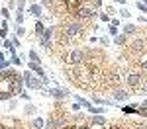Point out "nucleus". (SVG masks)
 Returning <instances> with one entry per match:
<instances>
[{"mask_svg":"<svg viewBox=\"0 0 147 129\" xmlns=\"http://www.w3.org/2000/svg\"><path fill=\"white\" fill-rule=\"evenodd\" d=\"M143 80H145V72H141V70H129V72H125V76H124L127 90H139Z\"/></svg>","mask_w":147,"mask_h":129,"instance_id":"nucleus-1","label":"nucleus"},{"mask_svg":"<svg viewBox=\"0 0 147 129\" xmlns=\"http://www.w3.org/2000/svg\"><path fill=\"white\" fill-rule=\"evenodd\" d=\"M84 63V49H71V53H69V65L71 67H79Z\"/></svg>","mask_w":147,"mask_h":129,"instance_id":"nucleus-2","label":"nucleus"},{"mask_svg":"<svg viewBox=\"0 0 147 129\" xmlns=\"http://www.w3.org/2000/svg\"><path fill=\"white\" fill-rule=\"evenodd\" d=\"M47 92H49V96H51L53 100H57V102H63L67 96H71V92H69L67 88H57V86H51Z\"/></svg>","mask_w":147,"mask_h":129,"instance_id":"nucleus-3","label":"nucleus"},{"mask_svg":"<svg viewBox=\"0 0 147 129\" xmlns=\"http://www.w3.org/2000/svg\"><path fill=\"white\" fill-rule=\"evenodd\" d=\"M129 96H131L129 90H127V88H122V86H118V88L112 90V100L114 102H127Z\"/></svg>","mask_w":147,"mask_h":129,"instance_id":"nucleus-4","label":"nucleus"},{"mask_svg":"<svg viewBox=\"0 0 147 129\" xmlns=\"http://www.w3.org/2000/svg\"><path fill=\"white\" fill-rule=\"evenodd\" d=\"M24 86L26 88H32V90H41L43 88V82H41V78H37V76H34V78H30V80H26L24 82Z\"/></svg>","mask_w":147,"mask_h":129,"instance_id":"nucleus-5","label":"nucleus"},{"mask_svg":"<svg viewBox=\"0 0 147 129\" xmlns=\"http://www.w3.org/2000/svg\"><path fill=\"white\" fill-rule=\"evenodd\" d=\"M28 69L32 70L35 76H39V78H43V76H45V70L39 67V63H34V61H30V63H28Z\"/></svg>","mask_w":147,"mask_h":129,"instance_id":"nucleus-6","label":"nucleus"},{"mask_svg":"<svg viewBox=\"0 0 147 129\" xmlns=\"http://www.w3.org/2000/svg\"><path fill=\"white\" fill-rule=\"evenodd\" d=\"M122 33H125L127 37H131V35H136V33H141V31H139V27H137L136 23H125L124 27H122Z\"/></svg>","mask_w":147,"mask_h":129,"instance_id":"nucleus-7","label":"nucleus"},{"mask_svg":"<svg viewBox=\"0 0 147 129\" xmlns=\"http://www.w3.org/2000/svg\"><path fill=\"white\" fill-rule=\"evenodd\" d=\"M30 14L34 16L35 20H39V18H41V14H43V6H41V4H37V2L30 4Z\"/></svg>","mask_w":147,"mask_h":129,"instance_id":"nucleus-8","label":"nucleus"},{"mask_svg":"<svg viewBox=\"0 0 147 129\" xmlns=\"http://www.w3.org/2000/svg\"><path fill=\"white\" fill-rule=\"evenodd\" d=\"M43 129H61V123H59V119L51 114V116L45 119V127Z\"/></svg>","mask_w":147,"mask_h":129,"instance_id":"nucleus-9","label":"nucleus"},{"mask_svg":"<svg viewBox=\"0 0 147 129\" xmlns=\"http://www.w3.org/2000/svg\"><path fill=\"white\" fill-rule=\"evenodd\" d=\"M129 43V37L125 33H118L116 37H114V45H120V47H125Z\"/></svg>","mask_w":147,"mask_h":129,"instance_id":"nucleus-10","label":"nucleus"},{"mask_svg":"<svg viewBox=\"0 0 147 129\" xmlns=\"http://www.w3.org/2000/svg\"><path fill=\"white\" fill-rule=\"evenodd\" d=\"M2 47H4V49H6V51H8L10 55H16V51H18V49L14 47V43H12V39H10V37L2 41Z\"/></svg>","mask_w":147,"mask_h":129,"instance_id":"nucleus-11","label":"nucleus"},{"mask_svg":"<svg viewBox=\"0 0 147 129\" xmlns=\"http://www.w3.org/2000/svg\"><path fill=\"white\" fill-rule=\"evenodd\" d=\"M137 108H139V104H131V106H124L122 108V112H124V116H136V112H137Z\"/></svg>","mask_w":147,"mask_h":129,"instance_id":"nucleus-12","label":"nucleus"},{"mask_svg":"<svg viewBox=\"0 0 147 129\" xmlns=\"http://www.w3.org/2000/svg\"><path fill=\"white\" fill-rule=\"evenodd\" d=\"M45 127V119H43V117H35L34 121H32V125H30V129H43Z\"/></svg>","mask_w":147,"mask_h":129,"instance_id":"nucleus-13","label":"nucleus"},{"mask_svg":"<svg viewBox=\"0 0 147 129\" xmlns=\"http://www.w3.org/2000/svg\"><path fill=\"white\" fill-rule=\"evenodd\" d=\"M34 31H35V35H37V37H41V35H43V31H45V25H43V22H41V20H35Z\"/></svg>","mask_w":147,"mask_h":129,"instance_id":"nucleus-14","label":"nucleus"},{"mask_svg":"<svg viewBox=\"0 0 147 129\" xmlns=\"http://www.w3.org/2000/svg\"><path fill=\"white\" fill-rule=\"evenodd\" d=\"M24 114H26V116H35V114H37V108H35L32 102H28V106L24 108Z\"/></svg>","mask_w":147,"mask_h":129,"instance_id":"nucleus-15","label":"nucleus"},{"mask_svg":"<svg viewBox=\"0 0 147 129\" xmlns=\"http://www.w3.org/2000/svg\"><path fill=\"white\" fill-rule=\"evenodd\" d=\"M75 100H77V102H79L80 106H82V108H84V110H90V102H88V100H86V98H84V96H75Z\"/></svg>","mask_w":147,"mask_h":129,"instance_id":"nucleus-16","label":"nucleus"},{"mask_svg":"<svg viewBox=\"0 0 147 129\" xmlns=\"http://www.w3.org/2000/svg\"><path fill=\"white\" fill-rule=\"evenodd\" d=\"M102 4H104V0H88V6H90V8H94L96 12L102 8Z\"/></svg>","mask_w":147,"mask_h":129,"instance_id":"nucleus-17","label":"nucleus"},{"mask_svg":"<svg viewBox=\"0 0 147 129\" xmlns=\"http://www.w3.org/2000/svg\"><path fill=\"white\" fill-rule=\"evenodd\" d=\"M28 57H30V61H34V63H41V61H39V55H37V51H35V49H30Z\"/></svg>","mask_w":147,"mask_h":129,"instance_id":"nucleus-18","label":"nucleus"},{"mask_svg":"<svg viewBox=\"0 0 147 129\" xmlns=\"http://www.w3.org/2000/svg\"><path fill=\"white\" fill-rule=\"evenodd\" d=\"M10 63H12V67H22V57L20 55H12Z\"/></svg>","mask_w":147,"mask_h":129,"instance_id":"nucleus-19","label":"nucleus"},{"mask_svg":"<svg viewBox=\"0 0 147 129\" xmlns=\"http://www.w3.org/2000/svg\"><path fill=\"white\" fill-rule=\"evenodd\" d=\"M136 116H139L141 119H147V108H143V106H139L136 112Z\"/></svg>","mask_w":147,"mask_h":129,"instance_id":"nucleus-20","label":"nucleus"},{"mask_svg":"<svg viewBox=\"0 0 147 129\" xmlns=\"http://www.w3.org/2000/svg\"><path fill=\"white\" fill-rule=\"evenodd\" d=\"M98 18H100V22H106V23H110V20H112V18H110V16H108V14H106L104 10H100Z\"/></svg>","mask_w":147,"mask_h":129,"instance_id":"nucleus-21","label":"nucleus"},{"mask_svg":"<svg viewBox=\"0 0 147 129\" xmlns=\"http://www.w3.org/2000/svg\"><path fill=\"white\" fill-rule=\"evenodd\" d=\"M106 14H108V16H110V18H116V14H118V12H116V6H106Z\"/></svg>","mask_w":147,"mask_h":129,"instance_id":"nucleus-22","label":"nucleus"},{"mask_svg":"<svg viewBox=\"0 0 147 129\" xmlns=\"http://www.w3.org/2000/svg\"><path fill=\"white\" fill-rule=\"evenodd\" d=\"M98 41H100V45H102V47H110V37H106V35L98 37Z\"/></svg>","mask_w":147,"mask_h":129,"instance_id":"nucleus-23","label":"nucleus"},{"mask_svg":"<svg viewBox=\"0 0 147 129\" xmlns=\"http://www.w3.org/2000/svg\"><path fill=\"white\" fill-rule=\"evenodd\" d=\"M137 65H139V70H141V72H147V57H145V59H141Z\"/></svg>","mask_w":147,"mask_h":129,"instance_id":"nucleus-24","label":"nucleus"},{"mask_svg":"<svg viewBox=\"0 0 147 129\" xmlns=\"http://www.w3.org/2000/svg\"><path fill=\"white\" fill-rule=\"evenodd\" d=\"M8 29H10V27H0V39H2V41L8 39Z\"/></svg>","mask_w":147,"mask_h":129,"instance_id":"nucleus-25","label":"nucleus"},{"mask_svg":"<svg viewBox=\"0 0 147 129\" xmlns=\"http://www.w3.org/2000/svg\"><path fill=\"white\" fill-rule=\"evenodd\" d=\"M16 8H18V12H24L26 10V2L24 0H16Z\"/></svg>","mask_w":147,"mask_h":129,"instance_id":"nucleus-26","label":"nucleus"},{"mask_svg":"<svg viewBox=\"0 0 147 129\" xmlns=\"http://www.w3.org/2000/svg\"><path fill=\"white\" fill-rule=\"evenodd\" d=\"M16 35H18V37H24V35H26V29H24V25H16Z\"/></svg>","mask_w":147,"mask_h":129,"instance_id":"nucleus-27","label":"nucleus"},{"mask_svg":"<svg viewBox=\"0 0 147 129\" xmlns=\"http://www.w3.org/2000/svg\"><path fill=\"white\" fill-rule=\"evenodd\" d=\"M136 6H137V10L141 12V14H147V6H145V4H143V2H137Z\"/></svg>","mask_w":147,"mask_h":129,"instance_id":"nucleus-28","label":"nucleus"},{"mask_svg":"<svg viewBox=\"0 0 147 129\" xmlns=\"http://www.w3.org/2000/svg\"><path fill=\"white\" fill-rule=\"evenodd\" d=\"M120 16H122V18H131V12L127 10V8H122V10H120Z\"/></svg>","mask_w":147,"mask_h":129,"instance_id":"nucleus-29","label":"nucleus"},{"mask_svg":"<svg viewBox=\"0 0 147 129\" xmlns=\"http://www.w3.org/2000/svg\"><path fill=\"white\" fill-rule=\"evenodd\" d=\"M0 16L8 20V18H10V10H8V8H0Z\"/></svg>","mask_w":147,"mask_h":129,"instance_id":"nucleus-30","label":"nucleus"},{"mask_svg":"<svg viewBox=\"0 0 147 129\" xmlns=\"http://www.w3.org/2000/svg\"><path fill=\"white\" fill-rule=\"evenodd\" d=\"M16 23H18V25L24 23V12H18V14H16Z\"/></svg>","mask_w":147,"mask_h":129,"instance_id":"nucleus-31","label":"nucleus"},{"mask_svg":"<svg viewBox=\"0 0 147 129\" xmlns=\"http://www.w3.org/2000/svg\"><path fill=\"white\" fill-rule=\"evenodd\" d=\"M108 33L112 35V37H116V35L120 33V31H118V27H114V25H110V27H108Z\"/></svg>","mask_w":147,"mask_h":129,"instance_id":"nucleus-32","label":"nucleus"},{"mask_svg":"<svg viewBox=\"0 0 147 129\" xmlns=\"http://www.w3.org/2000/svg\"><path fill=\"white\" fill-rule=\"evenodd\" d=\"M12 43H14L16 49H20V37H18V35H14V37H12Z\"/></svg>","mask_w":147,"mask_h":129,"instance_id":"nucleus-33","label":"nucleus"},{"mask_svg":"<svg viewBox=\"0 0 147 129\" xmlns=\"http://www.w3.org/2000/svg\"><path fill=\"white\" fill-rule=\"evenodd\" d=\"M20 98H22V100H26V102H30V100H32V96H30V94L26 92V90H24V92L20 94Z\"/></svg>","mask_w":147,"mask_h":129,"instance_id":"nucleus-34","label":"nucleus"},{"mask_svg":"<svg viewBox=\"0 0 147 129\" xmlns=\"http://www.w3.org/2000/svg\"><path fill=\"white\" fill-rule=\"evenodd\" d=\"M110 25H114V27H120V20H118V18H112V20H110Z\"/></svg>","mask_w":147,"mask_h":129,"instance_id":"nucleus-35","label":"nucleus"},{"mask_svg":"<svg viewBox=\"0 0 147 129\" xmlns=\"http://www.w3.org/2000/svg\"><path fill=\"white\" fill-rule=\"evenodd\" d=\"M16 106H18V102H16V100H10V104H8V108H10V110H16Z\"/></svg>","mask_w":147,"mask_h":129,"instance_id":"nucleus-36","label":"nucleus"},{"mask_svg":"<svg viewBox=\"0 0 147 129\" xmlns=\"http://www.w3.org/2000/svg\"><path fill=\"white\" fill-rule=\"evenodd\" d=\"M12 8H16V0H8V10H12Z\"/></svg>","mask_w":147,"mask_h":129,"instance_id":"nucleus-37","label":"nucleus"},{"mask_svg":"<svg viewBox=\"0 0 147 129\" xmlns=\"http://www.w3.org/2000/svg\"><path fill=\"white\" fill-rule=\"evenodd\" d=\"M137 20H139V23H147V16H139Z\"/></svg>","mask_w":147,"mask_h":129,"instance_id":"nucleus-38","label":"nucleus"},{"mask_svg":"<svg viewBox=\"0 0 147 129\" xmlns=\"http://www.w3.org/2000/svg\"><path fill=\"white\" fill-rule=\"evenodd\" d=\"M116 4H120V6H124V4H127V0H114Z\"/></svg>","mask_w":147,"mask_h":129,"instance_id":"nucleus-39","label":"nucleus"},{"mask_svg":"<svg viewBox=\"0 0 147 129\" xmlns=\"http://www.w3.org/2000/svg\"><path fill=\"white\" fill-rule=\"evenodd\" d=\"M139 106H143V108H147V98H145V100H143V102H141Z\"/></svg>","mask_w":147,"mask_h":129,"instance_id":"nucleus-40","label":"nucleus"},{"mask_svg":"<svg viewBox=\"0 0 147 129\" xmlns=\"http://www.w3.org/2000/svg\"><path fill=\"white\" fill-rule=\"evenodd\" d=\"M2 22H4V18H2V16H0V25H2Z\"/></svg>","mask_w":147,"mask_h":129,"instance_id":"nucleus-41","label":"nucleus"},{"mask_svg":"<svg viewBox=\"0 0 147 129\" xmlns=\"http://www.w3.org/2000/svg\"><path fill=\"white\" fill-rule=\"evenodd\" d=\"M143 33H145V35H143V37H145V39H147V29H145V31H143Z\"/></svg>","mask_w":147,"mask_h":129,"instance_id":"nucleus-42","label":"nucleus"},{"mask_svg":"<svg viewBox=\"0 0 147 129\" xmlns=\"http://www.w3.org/2000/svg\"><path fill=\"white\" fill-rule=\"evenodd\" d=\"M141 2H143V4H145V6H147V0H141Z\"/></svg>","mask_w":147,"mask_h":129,"instance_id":"nucleus-43","label":"nucleus"},{"mask_svg":"<svg viewBox=\"0 0 147 129\" xmlns=\"http://www.w3.org/2000/svg\"><path fill=\"white\" fill-rule=\"evenodd\" d=\"M0 80H2V78H0Z\"/></svg>","mask_w":147,"mask_h":129,"instance_id":"nucleus-44","label":"nucleus"}]
</instances>
